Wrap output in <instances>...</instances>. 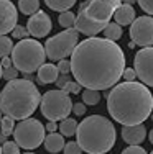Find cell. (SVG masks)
<instances>
[{"label": "cell", "instance_id": "15", "mask_svg": "<svg viewBox=\"0 0 153 154\" xmlns=\"http://www.w3.org/2000/svg\"><path fill=\"white\" fill-rule=\"evenodd\" d=\"M122 138L130 146H140V143H143V139L147 138V128L143 125L123 126L122 128Z\"/></svg>", "mask_w": 153, "mask_h": 154}, {"label": "cell", "instance_id": "4", "mask_svg": "<svg viewBox=\"0 0 153 154\" xmlns=\"http://www.w3.org/2000/svg\"><path fill=\"white\" fill-rule=\"evenodd\" d=\"M78 144L87 154H105L115 144L117 130L114 123L102 115L86 116L78 126Z\"/></svg>", "mask_w": 153, "mask_h": 154}, {"label": "cell", "instance_id": "7", "mask_svg": "<svg viewBox=\"0 0 153 154\" xmlns=\"http://www.w3.org/2000/svg\"><path fill=\"white\" fill-rule=\"evenodd\" d=\"M79 45V33L76 28L64 30L58 35L51 36L45 43L46 57L51 61H64L68 56H72L74 49Z\"/></svg>", "mask_w": 153, "mask_h": 154}, {"label": "cell", "instance_id": "11", "mask_svg": "<svg viewBox=\"0 0 153 154\" xmlns=\"http://www.w3.org/2000/svg\"><path fill=\"white\" fill-rule=\"evenodd\" d=\"M133 69L143 85L153 87V48H143L137 51L133 57Z\"/></svg>", "mask_w": 153, "mask_h": 154}, {"label": "cell", "instance_id": "40", "mask_svg": "<svg viewBox=\"0 0 153 154\" xmlns=\"http://www.w3.org/2000/svg\"><path fill=\"white\" fill-rule=\"evenodd\" d=\"M0 143H3V144L7 143V136H3L2 133H0Z\"/></svg>", "mask_w": 153, "mask_h": 154}, {"label": "cell", "instance_id": "38", "mask_svg": "<svg viewBox=\"0 0 153 154\" xmlns=\"http://www.w3.org/2000/svg\"><path fill=\"white\" fill-rule=\"evenodd\" d=\"M46 131L51 134V133H56V130H59V126H58L56 123H53V122H48V125H46Z\"/></svg>", "mask_w": 153, "mask_h": 154}, {"label": "cell", "instance_id": "8", "mask_svg": "<svg viewBox=\"0 0 153 154\" xmlns=\"http://www.w3.org/2000/svg\"><path fill=\"white\" fill-rule=\"evenodd\" d=\"M45 131L46 128L43 126V123L40 120L28 118L20 122L15 126L13 131V141L17 143L20 148L23 149H36L38 146H41V143H45Z\"/></svg>", "mask_w": 153, "mask_h": 154}, {"label": "cell", "instance_id": "35", "mask_svg": "<svg viewBox=\"0 0 153 154\" xmlns=\"http://www.w3.org/2000/svg\"><path fill=\"white\" fill-rule=\"evenodd\" d=\"M120 154H148V152L142 146H129V148H125Z\"/></svg>", "mask_w": 153, "mask_h": 154}, {"label": "cell", "instance_id": "21", "mask_svg": "<svg viewBox=\"0 0 153 154\" xmlns=\"http://www.w3.org/2000/svg\"><path fill=\"white\" fill-rule=\"evenodd\" d=\"M104 38L109 39V41H114V43L119 41L122 38V26L117 25L115 21H110L104 30Z\"/></svg>", "mask_w": 153, "mask_h": 154}, {"label": "cell", "instance_id": "31", "mask_svg": "<svg viewBox=\"0 0 153 154\" xmlns=\"http://www.w3.org/2000/svg\"><path fill=\"white\" fill-rule=\"evenodd\" d=\"M122 79H123V82H137V72H135V69L127 67L125 71H123Z\"/></svg>", "mask_w": 153, "mask_h": 154}, {"label": "cell", "instance_id": "26", "mask_svg": "<svg viewBox=\"0 0 153 154\" xmlns=\"http://www.w3.org/2000/svg\"><path fill=\"white\" fill-rule=\"evenodd\" d=\"M15 120H12L10 116H3L2 118V123H0V133L3 134V136L8 138L10 134H13V131H15Z\"/></svg>", "mask_w": 153, "mask_h": 154}, {"label": "cell", "instance_id": "23", "mask_svg": "<svg viewBox=\"0 0 153 154\" xmlns=\"http://www.w3.org/2000/svg\"><path fill=\"white\" fill-rule=\"evenodd\" d=\"M13 48H15V45H13L12 38H8V36H0V59L8 57L13 53Z\"/></svg>", "mask_w": 153, "mask_h": 154}, {"label": "cell", "instance_id": "34", "mask_svg": "<svg viewBox=\"0 0 153 154\" xmlns=\"http://www.w3.org/2000/svg\"><path fill=\"white\" fill-rule=\"evenodd\" d=\"M63 90H64V92H66V94H74V95H78V94H79V92H81V90H82V87L79 85L78 82H69V84H68L66 87H64Z\"/></svg>", "mask_w": 153, "mask_h": 154}, {"label": "cell", "instance_id": "10", "mask_svg": "<svg viewBox=\"0 0 153 154\" xmlns=\"http://www.w3.org/2000/svg\"><path fill=\"white\" fill-rule=\"evenodd\" d=\"M130 38L133 45L143 48H153V18L145 15L138 17L130 26Z\"/></svg>", "mask_w": 153, "mask_h": 154}, {"label": "cell", "instance_id": "1", "mask_svg": "<svg viewBox=\"0 0 153 154\" xmlns=\"http://www.w3.org/2000/svg\"><path fill=\"white\" fill-rule=\"evenodd\" d=\"M125 71V54L117 43L86 38L71 56V72L81 87L105 90L115 87Z\"/></svg>", "mask_w": 153, "mask_h": 154}, {"label": "cell", "instance_id": "2", "mask_svg": "<svg viewBox=\"0 0 153 154\" xmlns=\"http://www.w3.org/2000/svg\"><path fill=\"white\" fill-rule=\"evenodd\" d=\"M107 110L112 118L123 126L143 125L151 116L153 95L140 82L117 84L107 94Z\"/></svg>", "mask_w": 153, "mask_h": 154}, {"label": "cell", "instance_id": "14", "mask_svg": "<svg viewBox=\"0 0 153 154\" xmlns=\"http://www.w3.org/2000/svg\"><path fill=\"white\" fill-rule=\"evenodd\" d=\"M76 30L78 33H82L86 36H91V38H96V35H99L100 31L105 30V25H99L96 21H92L91 18H87L82 12L78 13V18H76Z\"/></svg>", "mask_w": 153, "mask_h": 154}, {"label": "cell", "instance_id": "43", "mask_svg": "<svg viewBox=\"0 0 153 154\" xmlns=\"http://www.w3.org/2000/svg\"><path fill=\"white\" fill-rule=\"evenodd\" d=\"M2 118H3V116H2V110H0V123H2Z\"/></svg>", "mask_w": 153, "mask_h": 154}, {"label": "cell", "instance_id": "44", "mask_svg": "<svg viewBox=\"0 0 153 154\" xmlns=\"http://www.w3.org/2000/svg\"><path fill=\"white\" fill-rule=\"evenodd\" d=\"M25 154H35V152H25Z\"/></svg>", "mask_w": 153, "mask_h": 154}, {"label": "cell", "instance_id": "45", "mask_svg": "<svg viewBox=\"0 0 153 154\" xmlns=\"http://www.w3.org/2000/svg\"><path fill=\"white\" fill-rule=\"evenodd\" d=\"M0 154H2V146H0Z\"/></svg>", "mask_w": 153, "mask_h": 154}, {"label": "cell", "instance_id": "5", "mask_svg": "<svg viewBox=\"0 0 153 154\" xmlns=\"http://www.w3.org/2000/svg\"><path fill=\"white\" fill-rule=\"evenodd\" d=\"M45 46L31 38L18 41L12 53L13 67L21 74H33L35 71H40V67L45 66Z\"/></svg>", "mask_w": 153, "mask_h": 154}, {"label": "cell", "instance_id": "29", "mask_svg": "<svg viewBox=\"0 0 153 154\" xmlns=\"http://www.w3.org/2000/svg\"><path fill=\"white\" fill-rule=\"evenodd\" d=\"M28 35H30L28 30L25 26H21V25H17L15 30L12 31V36H13V38H20V41H21V39H28Z\"/></svg>", "mask_w": 153, "mask_h": 154}, {"label": "cell", "instance_id": "32", "mask_svg": "<svg viewBox=\"0 0 153 154\" xmlns=\"http://www.w3.org/2000/svg\"><path fill=\"white\" fill-rule=\"evenodd\" d=\"M58 71H59V74L68 75L69 72H71V61H68V59L59 61L58 62Z\"/></svg>", "mask_w": 153, "mask_h": 154}, {"label": "cell", "instance_id": "22", "mask_svg": "<svg viewBox=\"0 0 153 154\" xmlns=\"http://www.w3.org/2000/svg\"><path fill=\"white\" fill-rule=\"evenodd\" d=\"M78 126H79V123L76 122L74 118H66V120H63V122L59 123V131H61V134L63 136H74L76 133H78Z\"/></svg>", "mask_w": 153, "mask_h": 154}, {"label": "cell", "instance_id": "27", "mask_svg": "<svg viewBox=\"0 0 153 154\" xmlns=\"http://www.w3.org/2000/svg\"><path fill=\"white\" fill-rule=\"evenodd\" d=\"M2 154H20V146L15 141H7L2 144Z\"/></svg>", "mask_w": 153, "mask_h": 154}, {"label": "cell", "instance_id": "20", "mask_svg": "<svg viewBox=\"0 0 153 154\" xmlns=\"http://www.w3.org/2000/svg\"><path fill=\"white\" fill-rule=\"evenodd\" d=\"M46 7L54 12H69V8L74 7V0H46Z\"/></svg>", "mask_w": 153, "mask_h": 154}, {"label": "cell", "instance_id": "30", "mask_svg": "<svg viewBox=\"0 0 153 154\" xmlns=\"http://www.w3.org/2000/svg\"><path fill=\"white\" fill-rule=\"evenodd\" d=\"M17 77H18V71L15 67H8V69H3V75H2V79H5L7 82H12V80H17Z\"/></svg>", "mask_w": 153, "mask_h": 154}, {"label": "cell", "instance_id": "9", "mask_svg": "<svg viewBox=\"0 0 153 154\" xmlns=\"http://www.w3.org/2000/svg\"><path fill=\"white\" fill-rule=\"evenodd\" d=\"M120 3L122 2H119V0H92L82 13L96 23L107 26L110 23V18L115 15V10L120 7Z\"/></svg>", "mask_w": 153, "mask_h": 154}, {"label": "cell", "instance_id": "28", "mask_svg": "<svg viewBox=\"0 0 153 154\" xmlns=\"http://www.w3.org/2000/svg\"><path fill=\"white\" fill-rule=\"evenodd\" d=\"M64 154H82V149L78 144V141H69L64 146Z\"/></svg>", "mask_w": 153, "mask_h": 154}, {"label": "cell", "instance_id": "12", "mask_svg": "<svg viewBox=\"0 0 153 154\" xmlns=\"http://www.w3.org/2000/svg\"><path fill=\"white\" fill-rule=\"evenodd\" d=\"M18 12L10 0H0V36H7L17 26Z\"/></svg>", "mask_w": 153, "mask_h": 154}, {"label": "cell", "instance_id": "37", "mask_svg": "<svg viewBox=\"0 0 153 154\" xmlns=\"http://www.w3.org/2000/svg\"><path fill=\"white\" fill-rule=\"evenodd\" d=\"M69 82H72V80H71V75H69V74H68V75H63V74H61L59 77H58V80H56V85H58V89H59V90H63Z\"/></svg>", "mask_w": 153, "mask_h": 154}, {"label": "cell", "instance_id": "18", "mask_svg": "<svg viewBox=\"0 0 153 154\" xmlns=\"http://www.w3.org/2000/svg\"><path fill=\"white\" fill-rule=\"evenodd\" d=\"M64 146H66V141H64L63 134L59 133H51L45 138V149L51 154H58L64 151Z\"/></svg>", "mask_w": 153, "mask_h": 154}, {"label": "cell", "instance_id": "24", "mask_svg": "<svg viewBox=\"0 0 153 154\" xmlns=\"http://www.w3.org/2000/svg\"><path fill=\"white\" fill-rule=\"evenodd\" d=\"M99 102H100V92H97V90H91V89H86L84 92H82V103L84 105L94 107V105H97Z\"/></svg>", "mask_w": 153, "mask_h": 154}, {"label": "cell", "instance_id": "25", "mask_svg": "<svg viewBox=\"0 0 153 154\" xmlns=\"http://www.w3.org/2000/svg\"><path fill=\"white\" fill-rule=\"evenodd\" d=\"M76 18H78V15H74L72 12H64V13H61V15H59L58 21H59V25L63 28L71 30V28L76 26Z\"/></svg>", "mask_w": 153, "mask_h": 154}, {"label": "cell", "instance_id": "42", "mask_svg": "<svg viewBox=\"0 0 153 154\" xmlns=\"http://www.w3.org/2000/svg\"><path fill=\"white\" fill-rule=\"evenodd\" d=\"M2 75H3V67H2V62H0V79H2Z\"/></svg>", "mask_w": 153, "mask_h": 154}, {"label": "cell", "instance_id": "39", "mask_svg": "<svg viewBox=\"0 0 153 154\" xmlns=\"http://www.w3.org/2000/svg\"><path fill=\"white\" fill-rule=\"evenodd\" d=\"M0 62H2V67H3V69H8V67H12V66H13L12 57H3Z\"/></svg>", "mask_w": 153, "mask_h": 154}, {"label": "cell", "instance_id": "19", "mask_svg": "<svg viewBox=\"0 0 153 154\" xmlns=\"http://www.w3.org/2000/svg\"><path fill=\"white\" fill-rule=\"evenodd\" d=\"M18 8L23 15L33 17L35 13L40 12V2L38 0H20L18 2Z\"/></svg>", "mask_w": 153, "mask_h": 154}, {"label": "cell", "instance_id": "41", "mask_svg": "<svg viewBox=\"0 0 153 154\" xmlns=\"http://www.w3.org/2000/svg\"><path fill=\"white\" fill-rule=\"evenodd\" d=\"M148 138H150V143L153 144V130H150V134H148Z\"/></svg>", "mask_w": 153, "mask_h": 154}, {"label": "cell", "instance_id": "17", "mask_svg": "<svg viewBox=\"0 0 153 154\" xmlns=\"http://www.w3.org/2000/svg\"><path fill=\"white\" fill-rule=\"evenodd\" d=\"M58 77H59V71H58V66H54V64H45L38 71L40 84H53V82L56 84Z\"/></svg>", "mask_w": 153, "mask_h": 154}, {"label": "cell", "instance_id": "33", "mask_svg": "<svg viewBox=\"0 0 153 154\" xmlns=\"http://www.w3.org/2000/svg\"><path fill=\"white\" fill-rule=\"evenodd\" d=\"M138 5H140V8L143 10V12H147L148 17L153 15V0H140Z\"/></svg>", "mask_w": 153, "mask_h": 154}, {"label": "cell", "instance_id": "16", "mask_svg": "<svg viewBox=\"0 0 153 154\" xmlns=\"http://www.w3.org/2000/svg\"><path fill=\"white\" fill-rule=\"evenodd\" d=\"M114 20L117 25H120V26H127V25L132 26V23L137 20V15H135V10H133L132 3L130 2L129 3H120V7L115 10Z\"/></svg>", "mask_w": 153, "mask_h": 154}, {"label": "cell", "instance_id": "36", "mask_svg": "<svg viewBox=\"0 0 153 154\" xmlns=\"http://www.w3.org/2000/svg\"><path fill=\"white\" fill-rule=\"evenodd\" d=\"M72 112H74L76 116H84L86 112H87V108H86V105L82 103V102H78V103L72 105Z\"/></svg>", "mask_w": 153, "mask_h": 154}, {"label": "cell", "instance_id": "3", "mask_svg": "<svg viewBox=\"0 0 153 154\" xmlns=\"http://www.w3.org/2000/svg\"><path fill=\"white\" fill-rule=\"evenodd\" d=\"M41 103V95L33 82L25 79H17L7 82L0 92V110L5 116L23 122L36 112Z\"/></svg>", "mask_w": 153, "mask_h": 154}, {"label": "cell", "instance_id": "46", "mask_svg": "<svg viewBox=\"0 0 153 154\" xmlns=\"http://www.w3.org/2000/svg\"><path fill=\"white\" fill-rule=\"evenodd\" d=\"M150 154H153V151H151V152H150Z\"/></svg>", "mask_w": 153, "mask_h": 154}, {"label": "cell", "instance_id": "13", "mask_svg": "<svg viewBox=\"0 0 153 154\" xmlns=\"http://www.w3.org/2000/svg\"><path fill=\"white\" fill-rule=\"evenodd\" d=\"M51 28H53V23H51V18L46 12L40 10L38 13H35L33 17L28 18L27 30L33 38H45V36H48Z\"/></svg>", "mask_w": 153, "mask_h": 154}, {"label": "cell", "instance_id": "6", "mask_svg": "<svg viewBox=\"0 0 153 154\" xmlns=\"http://www.w3.org/2000/svg\"><path fill=\"white\" fill-rule=\"evenodd\" d=\"M72 100L64 90L54 89L48 90L45 95H41V103H40V110L41 115L45 116L48 122H63V120L69 118L72 112Z\"/></svg>", "mask_w": 153, "mask_h": 154}]
</instances>
